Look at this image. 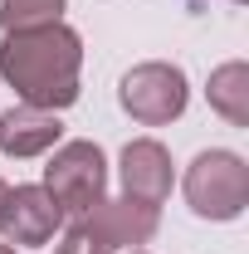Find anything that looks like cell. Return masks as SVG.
Returning a JSON list of instances; mask_svg holds the SVG:
<instances>
[{"label":"cell","instance_id":"6da1fadb","mask_svg":"<svg viewBox=\"0 0 249 254\" xmlns=\"http://www.w3.org/2000/svg\"><path fill=\"white\" fill-rule=\"evenodd\" d=\"M78 68H83V39L63 20L39 30H10L0 39V73L30 108L59 113L78 103Z\"/></svg>","mask_w":249,"mask_h":254},{"label":"cell","instance_id":"7a4b0ae2","mask_svg":"<svg viewBox=\"0 0 249 254\" xmlns=\"http://www.w3.org/2000/svg\"><path fill=\"white\" fill-rule=\"evenodd\" d=\"M186 205L200 220H240L249 205V166L240 152H200L186 166Z\"/></svg>","mask_w":249,"mask_h":254},{"label":"cell","instance_id":"3957f363","mask_svg":"<svg viewBox=\"0 0 249 254\" xmlns=\"http://www.w3.org/2000/svg\"><path fill=\"white\" fill-rule=\"evenodd\" d=\"M44 190L54 195L63 215H83L88 205L103 200L108 190V161H103V147L98 142H63L59 152L44 166Z\"/></svg>","mask_w":249,"mask_h":254},{"label":"cell","instance_id":"277c9868","mask_svg":"<svg viewBox=\"0 0 249 254\" xmlns=\"http://www.w3.org/2000/svg\"><path fill=\"white\" fill-rule=\"evenodd\" d=\"M118 98H123V113L132 118V123L142 127H166L171 118H181L186 113V73L176 68V64H137L132 73H123V88H118Z\"/></svg>","mask_w":249,"mask_h":254},{"label":"cell","instance_id":"5b68a950","mask_svg":"<svg viewBox=\"0 0 249 254\" xmlns=\"http://www.w3.org/2000/svg\"><path fill=\"white\" fill-rule=\"evenodd\" d=\"M63 225V210L44 186H5L0 195V235L5 245H49L54 230Z\"/></svg>","mask_w":249,"mask_h":254},{"label":"cell","instance_id":"8992f818","mask_svg":"<svg viewBox=\"0 0 249 254\" xmlns=\"http://www.w3.org/2000/svg\"><path fill=\"white\" fill-rule=\"evenodd\" d=\"M156 220H161L156 205H142V200L123 195V200H98V205H88L78 225L93 235L103 250H123V245L137 250V245H147L156 235Z\"/></svg>","mask_w":249,"mask_h":254},{"label":"cell","instance_id":"52a82bcc","mask_svg":"<svg viewBox=\"0 0 249 254\" xmlns=\"http://www.w3.org/2000/svg\"><path fill=\"white\" fill-rule=\"evenodd\" d=\"M123 190L142 205H156L171 195V152L152 142V137H137L123 147Z\"/></svg>","mask_w":249,"mask_h":254},{"label":"cell","instance_id":"ba28073f","mask_svg":"<svg viewBox=\"0 0 249 254\" xmlns=\"http://www.w3.org/2000/svg\"><path fill=\"white\" fill-rule=\"evenodd\" d=\"M59 137H63V123L49 113V108H30V103H20V108L0 113V152L15 157V161L44 157Z\"/></svg>","mask_w":249,"mask_h":254},{"label":"cell","instance_id":"9c48e42d","mask_svg":"<svg viewBox=\"0 0 249 254\" xmlns=\"http://www.w3.org/2000/svg\"><path fill=\"white\" fill-rule=\"evenodd\" d=\"M205 98L230 127H249V64L245 59L220 64L205 83Z\"/></svg>","mask_w":249,"mask_h":254},{"label":"cell","instance_id":"30bf717a","mask_svg":"<svg viewBox=\"0 0 249 254\" xmlns=\"http://www.w3.org/2000/svg\"><path fill=\"white\" fill-rule=\"evenodd\" d=\"M63 5L68 0H0V25L10 30H39V25H54L63 20Z\"/></svg>","mask_w":249,"mask_h":254},{"label":"cell","instance_id":"8fae6325","mask_svg":"<svg viewBox=\"0 0 249 254\" xmlns=\"http://www.w3.org/2000/svg\"><path fill=\"white\" fill-rule=\"evenodd\" d=\"M54 254H113V250H103V245H98V240L88 235V230H83V225H73V230L63 235V245H59Z\"/></svg>","mask_w":249,"mask_h":254},{"label":"cell","instance_id":"7c38bea8","mask_svg":"<svg viewBox=\"0 0 249 254\" xmlns=\"http://www.w3.org/2000/svg\"><path fill=\"white\" fill-rule=\"evenodd\" d=\"M0 254H15V245H0Z\"/></svg>","mask_w":249,"mask_h":254},{"label":"cell","instance_id":"4fadbf2b","mask_svg":"<svg viewBox=\"0 0 249 254\" xmlns=\"http://www.w3.org/2000/svg\"><path fill=\"white\" fill-rule=\"evenodd\" d=\"M0 195H5V181H0Z\"/></svg>","mask_w":249,"mask_h":254},{"label":"cell","instance_id":"5bb4252c","mask_svg":"<svg viewBox=\"0 0 249 254\" xmlns=\"http://www.w3.org/2000/svg\"><path fill=\"white\" fill-rule=\"evenodd\" d=\"M132 254H147V250H132Z\"/></svg>","mask_w":249,"mask_h":254},{"label":"cell","instance_id":"9a60e30c","mask_svg":"<svg viewBox=\"0 0 249 254\" xmlns=\"http://www.w3.org/2000/svg\"><path fill=\"white\" fill-rule=\"evenodd\" d=\"M235 5H245V0H235Z\"/></svg>","mask_w":249,"mask_h":254}]
</instances>
